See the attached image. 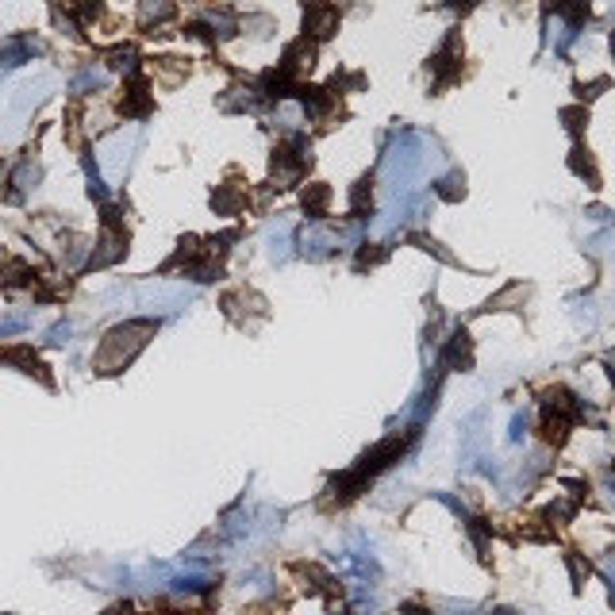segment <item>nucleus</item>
I'll return each mask as SVG.
<instances>
[{
    "mask_svg": "<svg viewBox=\"0 0 615 615\" xmlns=\"http://www.w3.org/2000/svg\"><path fill=\"white\" fill-rule=\"evenodd\" d=\"M150 335H154V323L150 319H127L120 327H112L97 351V369L100 374H120L123 366L135 362V354L150 343Z\"/></svg>",
    "mask_w": 615,
    "mask_h": 615,
    "instance_id": "f257e3e1",
    "label": "nucleus"
},
{
    "mask_svg": "<svg viewBox=\"0 0 615 615\" xmlns=\"http://www.w3.org/2000/svg\"><path fill=\"white\" fill-rule=\"evenodd\" d=\"M304 31L311 39H331L339 31V8L327 0H304Z\"/></svg>",
    "mask_w": 615,
    "mask_h": 615,
    "instance_id": "f03ea898",
    "label": "nucleus"
},
{
    "mask_svg": "<svg viewBox=\"0 0 615 615\" xmlns=\"http://www.w3.org/2000/svg\"><path fill=\"white\" fill-rule=\"evenodd\" d=\"M150 108H154V97H150L146 77H143V74L127 77L123 97H120V112L127 115V120H143V115H150Z\"/></svg>",
    "mask_w": 615,
    "mask_h": 615,
    "instance_id": "7ed1b4c3",
    "label": "nucleus"
},
{
    "mask_svg": "<svg viewBox=\"0 0 615 615\" xmlns=\"http://www.w3.org/2000/svg\"><path fill=\"white\" fill-rule=\"evenodd\" d=\"M35 54H43V43L35 39V35H12V39L0 43V74H8V69L31 62Z\"/></svg>",
    "mask_w": 615,
    "mask_h": 615,
    "instance_id": "20e7f679",
    "label": "nucleus"
},
{
    "mask_svg": "<svg viewBox=\"0 0 615 615\" xmlns=\"http://www.w3.org/2000/svg\"><path fill=\"white\" fill-rule=\"evenodd\" d=\"M311 62H316V43L304 35V39H296V43L285 46V54H281V62H277V69L288 74L293 81H300L311 69Z\"/></svg>",
    "mask_w": 615,
    "mask_h": 615,
    "instance_id": "39448f33",
    "label": "nucleus"
},
{
    "mask_svg": "<svg viewBox=\"0 0 615 615\" xmlns=\"http://www.w3.org/2000/svg\"><path fill=\"white\" fill-rule=\"evenodd\" d=\"M473 362V339L469 331H454L443 346V369H469Z\"/></svg>",
    "mask_w": 615,
    "mask_h": 615,
    "instance_id": "423d86ee",
    "label": "nucleus"
},
{
    "mask_svg": "<svg viewBox=\"0 0 615 615\" xmlns=\"http://www.w3.org/2000/svg\"><path fill=\"white\" fill-rule=\"evenodd\" d=\"M327 208H331V189L327 185H308V193H304V212L311 219H323L327 216Z\"/></svg>",
    "mask_w": 615,
    "mask_h": 615,
    "instance_id": "0eeeda50",
    "label": "nucleus"
},
{
    "mask_svg": "<svg viewBox=\"0 0 615 615\" xmlns=\"http://www.w3.org/2000/svg\"><path fill=\"white\" fill-rule=\"evenodd\" d=\"M570 166H573L577 177H588V185H596V181H600V173H596V166H593V154H588L585 146H577V150H573Z\"/></svg>",
    "mask_w": 615,
    "mask_h": 615,
    "instance_id": "6e6552de",
    "label": "nucleus"
},
{
    "mask_svg": "<svg viewBox=\"0 0 615 615\" xmlns=\"http://www.w3.org/2000/svg\"><path fill=\"white\" fill-rule=\"evenodd\" d=\"M173 16V0H143V23H166Z\"/></svg>",
    "mask_w": 615,
    "mask_h": 615,
    "instance_id": "1a4fd4ad",
    "label": "nucleus"
},
{
    "mask_svg": "<svg viewBox=\"0 0 615 615\" xmlns=\"http://www.w3.org/2000/svg\"><path fill=\"white\" fill-rule=\"evenodd\" d=\"M435 193L443 196V201H461V196H466V177H461V173H450V177H443L435 185Z\"/></svg>",
    "mask_w": 615,
    "mask_h": 615,
    "instance_id": "9d476101",
    "label": "nucleus"
},
{
    "mask_svg": "<svg viewBox=\"0 0 615 615\" xmlns=\"http://www.w3.org/2000/svg\"><path fill=\"white\" fill-rule=\"evenodd\" d=\"M212 208H216L219 216H235L239 208H242V193H231V189L216 193V196H212Z\"/></svg>",
    "mask_w": 615,
    "mask_h": 615,
    "instance_id": "9b49d317",
    "label": "nucleus"
},
{
    "mask_svg": "<svg viewBox=\"0 0 615 615\" xmlns=\"http://www.w3.org/2000/svg\"><path fill=\"white\" fill-rule=\"evenodd\" d=\"M565 565H570V577H573V588H585V581H588V562L581 558V554H565Z\"/></svg>",
    "mask_w": 615,
    "mask_h": 615,
    "instance_id": "f8f14e48",
    "label": "nucleus"
},
{
    "mask_svg": "<svg viewBox=\"0 0 615 615\" xmlns=\"http://www.w3.org/2000/svg\"><path fill=\"white\" fill-rule=\"evenodd\" d=\"M527 431H531V415L527 412H516L512 415V431H508V443H524Z\"/></svg>",
    "mask_w": 615,
    "mask_h": 615,
    "instance_id": "ddd939ff",
    "label": "nucleus"
},
{
    "mask_svg": "<svg viewBox=\"0 0 615 615\" xmlns=\"http://www.w3.org/2000/svg\"><path fill=\"white\" fill-rule=\"evenodd\" d=\"M562 120H565V127H570V131H581V127L588 123V112H585V108H565Z\"/></svg>",
    "mask_w": 615,
    "mask_h": 615,
    "instance_id": "4468645a",
    "label": "nucleus"
},
{
    "mask_svg": "<svg viewBox=\"0 0 615 615\" xmlns=\"http://www.w3.org/2000/svg\"><path fill=\"white\" fill-rule=\"evenodd\" d=\"M46 343H51V346H66L69 343V323H58V327L46 331Z\"/></svg>",
    "mask_w": 615,
    "mask_h": 615,
    "instance_id": "2eb2a0df",
    "label": "nucleus"
},
{
    "mask_svg": "<svg viewBox=\"0 0 615 615\" xmlns=\"http://www.w3.org/2000/svg\"><path fill=\"white\" fill-rule=\"evenodd\" d=\"M600 493H604L608 508H615V469H608V473H604V481H600Z\"/></svg>",
    "mask_w": 615,
    "mask_h": 615,
    "instance_id": "dca6fc26",
    "label": "nucleus"
},
{
    "mask_svg": "<svg viewBox=\"0 0 615 615\" xmlns=\"http://www.w3.org/2000/svg\"><path fill=\"white\" fill-rule=\"evenodd\" d=\"M604 577H608V585L615 588V554H611V558H604Z\"/></svg>",
    "mask_w": 615,
    "mask_h": 615,
    "instance_id": "f3484780",
    "label": "nucleus"
},
{
    "mask_svg": "<svg viewBox=\"0 0 615 615\" xmlns=\"http://www.w3.org/2000/svg\"><path fill=\"white\" fill-rule=\"evenodd\" d=\"M604 366H608V377H611V385H615V354L604 358Z\"/></svg>",
    "mask_w": 615,
    "mask_h": 615,
    "instance_id": "a211bd4d",
    "label": "nucleus"
},
{
    "mask_svg": "<svg viewBox=\"0 0 615 615\" xmlns=\"http://www.w3.org/2000/svg\"><path fill=\"white\" fill-rule=\"evenodd\" d=\"M104 615H135V611L127 608V604H120V608H112V611H104Z\"/></svg>",
    "mask_w": 615,
    "mask_h": 615,
    "instance_id": "6ab92c4d",
    "label": "nucleus"
},
{
    "mask_svg": "<svg viewBox=\"0 0 615 615\" xmlns=\"http://www.w3.org/2000/svg\"><path fill=\"white\" fill-rule=\"evenodd\" d=\"M493 615H512V611H504V608H501V611H493Z\"/></svg>",
    "mask_w": 615,
    "mask_h": 615,
    "instance_id": "aec40b11",
    "label": "nucleus"
},
{
    "mask_svg": "<svg viewBox=\"0 0 615 615\" xmlns=\"http://www.w3.org/2000/svg\"><path fill=\"white\" fill-rule=\"evenodd\" d=\"M611 54H615V35H611Z\"/></svg>",
    "mask_w": 615,
    "mask_h": 615,
    "instance_id": "412c9836",
    "label": "nucleus"
},
{
    "mask_svg": "<svg viewBox=\"0 0 615 615\" xmlns=\"http://www.w3.org/2000/svg\"><path fill=\"white\" fill-rule=\"evenodd\" d=\"M0 173H4V162H0Z\"/></svg>",
    "mask_w": 615,
    "mask_h": 615,
    "instance_id": "4be33fe9",
    "label": "nucleus"
}]
</instances>
